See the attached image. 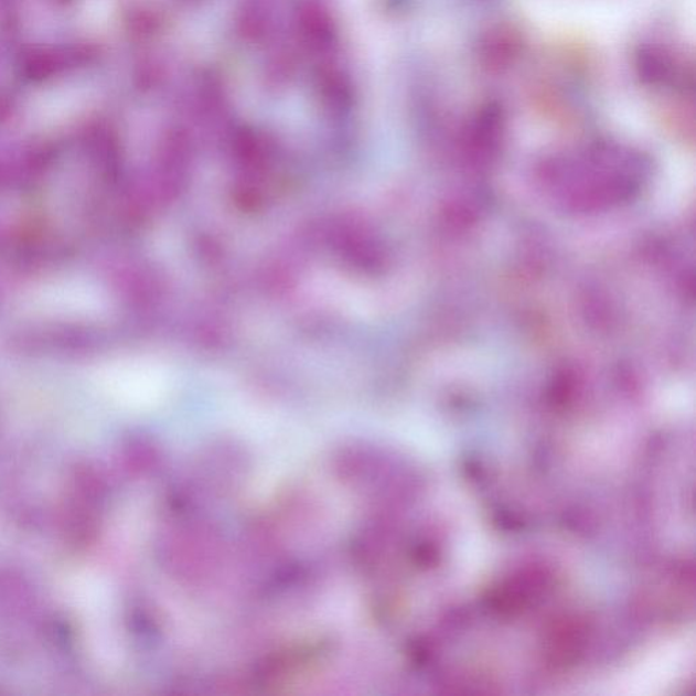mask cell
<instances>
[{"label": "cell", "instance_id": "6da1fadb", "mask_svg": "<svg viewBox=\"0 0 696 696\" xmlns=\"http://www.w3.org/2000/svg\"><path fill=\"white\" fill-rule=\"evenodd\" d=\"M636 68L643 81L649 84H658L664 82L666 75L671 73L668 58H665L661 52L652 49H641L636 55Z\"/></svg>", "mask_w": 696, "mask_h": 696}, {"label": "cell", "instance_id": "7a4b0ae2", "mask_svg": "<svg viewBox=\"0 0 696 696\" xmlns=\"http://www.w3.org/2000/svg\"><path fill=\"white\" fill-rule=\"evenodd\" d=\"M511 32H496L491 34L483 43V55L494 64L506 63L518 50V41L508 34Z\"/></svg>", "mask_w": 696, "mask_h": 696}]
</instances>
